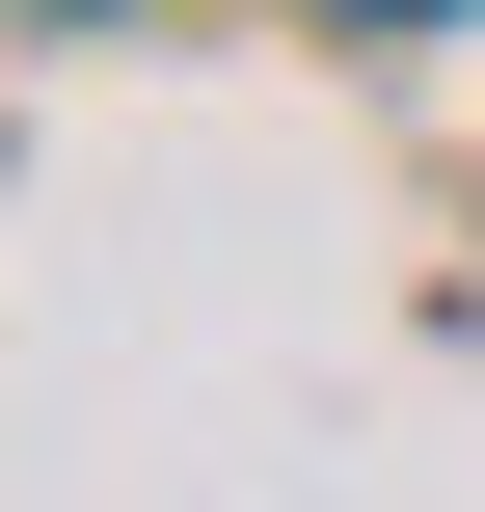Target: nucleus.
Returning <instances> with one entry per match:
<instances>
[{"label": "nucleus", "instance_id": "obj_1", "mask_svg": "<svg viewBox=\"0 0 485 512\" xmlns=\"http://www.w3.org/2000/svg\"><path fill=\"white\" fill-rule=\"evenodd\" d=\"M324 27H432V0H324Z\"/></svg>", "mask_w": 485, "mask_h": 512}, {"label": "nucleus", "instance_id": "obj_2", "mask_svg": "<svg viewBox=\"0 0 485 512\" xmlns=\"http://www.w3.org/2000/svg\"><path fill=\"white\" fill-rule=\"evenodd\" d=\"M27 27H108V0H27Z\"/></svg>", "mask_w": 485, "mask_h": 512}]
</instances>
